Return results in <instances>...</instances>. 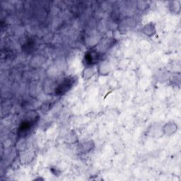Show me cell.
Listing matches in <instances>:
<instances>
[{
  "label": "cell",
  "mask_w": 181,
  "mask_h": 181,
  "mask_svg": "<svg viewBox=\"0 0 181 181\" xmlns=\"http://www.w3.org/2000/svg\"><path fill=\"white\" fill-rule=\"evenodd\" d=\"M30 126H31V125H30V123L28 122H25L24 123H23V124L21 125V126L20 131L23 132L28 130L29 128H30Z\"/></svg>",
  "instance_id": "2"
},
{
  "label": "cell",
  "mask_w": 181,
  "mask_h": 181,
  "mask_svg": "<svg viewBox=\"0 0 181 181\" xmlns=\"http://www.w3.org/2000/svg\"><path fill=\"white\" fill-rule=\"evenodd\" d=\"M72 84H73V79H67L56 89V93L57 94H63V93L67 92L71 88Z\"/></svg>",
  "instance_id": "1"
}]
</instances>
